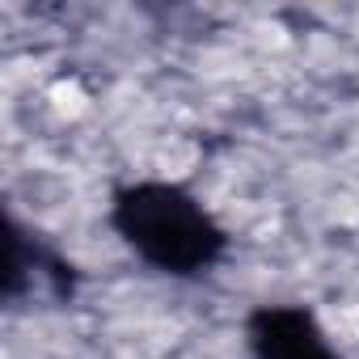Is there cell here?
Instances as JSON below:
<instances>
[{"label": "cell", "instance_id": "cell-1", "mask_svg": "<svg viewBox=\"0 0 359 359\" xmlns=\"http://www.w3.org/2000/svg\"><path fill=\"white\" fill-rule=\"evenodd\" d=\"M110 224L144 266L173 279L208 275L229 250V237L216 216L177 182L123 187L110 203Z\"/></svg>", "mask_w": 359, "mask_h": 359}, {"label": "cell", "instance_id": "cell-2", "mask_svg": "<svg viewBox=\"0 0 359 359\" xmlns=\"http://www.w3.org/2000/svg\"><path fill=\"white\" fill-rule=\"evenodd\" d=\"M254 359H342L321 321L300 304H262L245 321Z\"/></svg>", "mask_w": 359, "mask_h": 359}, {"label": "cell", "instance_id": "cell-3", "mask_svg": "<svg viewBox=\"0 0 359 359\" xmlns=\"http://www.w3.org/2000/svg\"><path fill=\"white\" fill-rule=\"evenodd\" d=\"M43 292V296H64L68 292V266L30 233H22L18 220H9V271H5V296L18 304L22 292Z\"/></svg>", "mask_w": 359, "mask_h": 359}]
</instances>
